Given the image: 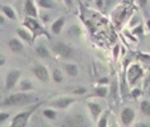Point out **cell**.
<instances>
[{"label": "cell", "instance_id": "obj_4", "mask_svg": "<svg viewBox=\"0 0 150 127\" xmlns=\"http://www.w3.org/2000/svg\"><path fill=\"white\" fill-rule=\"evenodd\" d=\"M126 78L130 88L138 86L139 82L145 78V69L141 62H132L129 68H126Z\"/></svg>", "mask_w": 150, "mask_h": 127}, {"label": "cell", "instance_id": "obj_27", "mask_svg": "<svg viewBox=\"0 0 150 127\" xmlns=\"http://www.w3.org/2000/svg\"><path fill=\"white\" fill-rule=\"evenodd\" d=\"M109 118H110V110H106L101 114V116L98 118V121L96 122V126L98 127H106L109 126Z\"/></svg>", "mask_w": 150, "mask_h": 127}, {"label": "cell", "instance_id": "obj_40", "mask_svg": "<svg viewBox=\"0 0 150 127\" xmlns=\"http://www.w3.org/2000/svg\"><path fill=\"white\" fill-rule=\"evenodd\" d=\"M6 61H7L6 56H4V54H1V53H0V68H1V66H3L4 64H6Z\"/></svg>", "mask_w": 150, "mask_h": 127}, {"label": "cell", "instance_id": "obj_25", "mask_svg": "<svg viewBox=\"0 0 150 127\" xmlns=\"http://www.w3.org/2000/svg\"><path fill=\"white\" fill-rule=\"evenodd\" d=\"M42 118H45L47 121H56L57 119V110L53 107H47L41 111Z\"/></svg>", "mask_w": 150, "mask_h": 127}, {"label": "cell", "instance_id": "obj_35", "mask_svg": "<svg viewBox=\"0 0 150 127\" xmlns=\"http://www.w3.org/2000/svg\"><path fill=\"white\" fill-rule=\"evenodd\" d=\"M9 118H11V114L9 113H7V111H0V126L6 123Z\"/></svg>", "mask_w": 150, "mask_h": 127}, {"label": "cell", "instance_id": "obj_34", "mask_svg": "<svg viewBox=\"0 0 150 127\" xmlns=\"http://www.w3.org/2000/svg\"><path fill=\"white\" fill-rule=\"evenodd\" d=\"M120 54H121V45H120V44H116V45L113 46V51H112V56H113L114 61L118 60Z\"/></svg>", "mask_w": 150, "mask_h": 127}, {"label": "cell", "instance_id": "obj_1", "mask_svg": "<svg viewBox=\"0 0 150 127\" xmlns=\"http://www.w3.org/2000/svg\"><path fill=\"white\" fill-rule=\"evenodd\" d=\"M39 101L36 94H32L31 91H17L11 93L1 101V106L4 107H17V106H28L33 105Z\"/></svg>", "mask_w": 150, "mask_h": 127}, {"label": "cell", "instance_id": "obj_29", "mask_svg": "<svg viewBox=\"0 0 150 127\" xmlns=\"http://www.w3.org/2000/svg\"><path fill=\"white\" fill-rule=\"evenodd\" d=\"M144 95V89L141 88V86H133V88L130 89V97L132 99H134V101H138V98H141V97Z\"/></svg>", "mask_w": 150, "mask_h": 127}, {"label": "cell", "instance_id": "obj_12", "mask_svg": "<svg viewBox=\"0 0 150 127\" xmlns=\"http://www.w3.org/2000/svg\"><path fill=\"white\" fill-rule=\"evenodd\" d=\"M109 97L116 105H120L121 99V91H120V82L117 79H112L109 83Z\"/></svg>", "mask_w": 150, "mask_h": 127}, {"label": "cell", "instance_id": "obj_38", "mask_svg": "<svg viewBox=\"0 0 150 127\" xmlns=\"http://www.w3.org/2000/svg\"><path fill=\"white\" fill-rule=\"evenodd\" d=\"M137 3H138L139 8L145 11L147 8V6H149V0H137Z\"/></svg>", "mask_w": 150, "mask_h": 127}, {"label": "cell", "instance_id": "obj_8", "mask_svg": "<svg viewBox=\"0 0 150 127\" xmlns=\"http://www.w3.org/2000/svg\"><path fill=\"white\" fill-rule=\"evenodd\" d=\"M21 74L23 73H21V70H19V69H9V70L7 72L6 79H4V90H6L7 93H9L12 89H15L17 86L19 81L21 79Z\"/></svg>", "mask_w": 150, "mask_h": 127}, {"label": "cell", "instance_id": "obj_41", "mask_svg": "<svg viewBox=\"0 0 150 127\" xmlns=\"http://www.w3.org/2000/svg\"><path fill=\"white\" fill-rule=\"evenodd\" d=\"M6 19L7 17L3 15V12L0 13V25H3V24H6Z\"/></svg>", "mask_w": 150, "mask_h": 127}, {"label": "cell", "instance_id": "obj_3", "mask_svg": "<svg viewBox=\"0 0 150 127\" xmlns=\"http://www.w3.org/2000/svg\"><path fill=\"white\" fill-rule=\"evenodd\" d=\"M49 48H51V52L54 56H57L59 58H62V60H71L76 54L74 48H72L69 44H67L64 41H60V40L52 41L49 44Z\"/></svg>", "mask_w": 150, "mask_h": 127}, {"label": "cell", "instance_id": "obj_21", "mask_svg": "<svg viewBox=\"0 0 150 127\" xmlns=\"http://www.w3.org/2000/svg\"><path fill=\"white\" fill-rule=\"evenodd\" d=\"M33 82L31 81L29 78H21L17 83V89L20 91H32L33 90Z\"/></svg>", "mask_w": 150, "mask_h": 127}, {"label": "cell", "instance_id": "obj_32", "mask_svg": "<svg viewBox=\"0 0 150 127\" xmlns=\"http://www.w3.org/2000/svg\"><path fill=\"white\" fill-rule=\"evenodd\" d=\"M132 32H133V34L136 37H142L145 34V28H144V23H141L139 25L134 27L133 29H132Z\"/></svg>", "mask_w": 150, "mask_h": 127}, {"label": "cell", "instance_id": "obj_16", "mask_svg": "<svg viewBox=\"0 0 150 127\" xmlns=\"http://www.w3.org/2000/svg\"><path fill=\"white\" fill-rule=\"evenodd\" d=\"M7 45H8L9 51L13 54H20L24 51V44L19 37H12V39H9L8 42H7Z\"/></svg>", "mask_w": 150, "mask_h": 127}, {"label": "cell", "instance_id": "obj_11", "mask_svg": "<svg viewBox=\"0 0 150 127\" xmlns=\"http://www.w3.org/2000/svg\"><path fill=\"white\" fill-rule=\"evenodd\" d=\"M86 107H88L89 118H91V121L96 124V122L98 121L101 114L104 113V109H102L101 103H98V102H96V101H88L86 102Z\"/></svg>", "mask_w": 150, "mask_h": 127}, {"label": "cell", "instance_id": "obj_2", "mask_svg": "<svg viewBox=\"0 0 150 127\" xmlns=\"http://www.w3.org/2000/svg\"><path fill=\"white\" fill-rule=\"evenodd\" d=\"M23 25L25 28H28L29 31L33 34V39L36 41V39L41 37L42 34L47 37V39H51V34L47 33V29L44 27V24L39 20V17H33V16H24L23 19Z\"/></svg>", "mask_w": 150, "mask_h": 127}, {"label": "cell", "instance_id": "obj_10", "mask_svg": "<svg viewBox=\"0 0 150 127\" xmlns=\"http://www.w3.org/2000/svg\"><path fill=\"white\" fill-rule=\"evenodd\" d=\"M136 116H137L136 110H134L133 107L126 106V107H122L121 113H120V122H121L122 126L129 127V126H132V124H134Z\"/></svg>", "mask_w": 150, "mask_h": 127}, {"label": "cell", "instance_id": "obj_15", "mask_svg": "<svg viewBox=\"0 0 150 127\" xmlns=\"http://www.w3.org/2000/svg\"><path fill=\"white\" fill-rule=\"evenodd\" d=\"M65 21L67 17L65 16H59L57 19H54L51 24V34H54V36H59L60 33L62 32L64 27H65Z\"/></svg>", "mask_w": 150, "mask_h": 127}, {"label": "cell", "instance_id": "obj_19", "mask_svg": "<svg viewBox=\"0 0 150 127\" xmlns=\"http://www.w3.org/2000/svg\"><path fill=\"white\" fill-rule=\"evenodd\" d=\"M35 53L39 58H48L51 56V48L44 44V42H39L36 46H35Z\"/></svg>", "mask_w": 150, "mask_h": 127}, {"label": "cell", "instance_id": "obj_13", "mask_svg": "<svg viewBox=\"0 0 150 127\" xmlns=\"http://www.w3.org/2000/svg\"><path fill=\"white\" fill-rule=\"evenodd\" d=\"M16 34L23 42H25V44H28V45H33V42H35L33 34H32V32L29 31L28 28H25L24 25L19 27V28L16 29Z\"/></svg>", "mask_w": 150, "mask_h": 127}, {"label": "cell", "instance_id": "obj_44", "mask_svg": "<svg viewBox=\"0 0 150 127\" xmlns=\"http://www.w3.org/2000/svg\"><path fill=\"white\" fill-rule=\"evenodd\" d=\"M79 1H80V0H79Z\"/></svg>", "mask_w": 150, "mask_h": 127}, {"label": "cell", "instance_id": "obj_31", "mask_svg": "<svg viewBox=\"0 0 150 127\" xmlns=\"http://www.w3.org/2000/svg\"><path fill=\"white\" fill-rule=\"evenodd\" d=\"M68 34L71 37H79V36H81L82 34V31H81V28H80L79 25H71L68 28Z\"/></svg>", "mask_w": 150, "mask_h": 127}, {"label": "cell", "instance_id": "obj_5", "mask_svg": "<svg viewBox=\"0 0 150 127\" xmlns=\"http://www.w3.org/2000/svg\"><path fill=\"white\" fill-rule=\"evenodd\" d=\"M39 106H40V103L36 102V103L31 105V107H28L27 110H23V111H20V113H17L16 115L11 119L9 124H11L12 127H25V126H28L32 115H33L35 111L39 109Z\"/></svg>", "mask_w": 150, "mask_h": 127}, {"label": "cell", "instance_id": "obj_6", "mask_svg": "<svg viewBox=\"0 0 150 127\" xmlns=\"http://www.w3.org/2000/svg\"><path fill=\"white\" fill-rule=\"evenodd\" d=\"M62 124L68 127H84V126H91L93 124V122L91 121L89 116H86L82 113H74L68 115L64 121H62Z\"/></svg>", "mask_w": 150, "mask_h": 127}, {"label": "cell", "instance_id": "obj_33", "mask_svg": "<svg viewBox=\"0 0 150 127\" xmlns=\"http://www.w3.org/2000/svg\"><path fill=\"white\" fill-rule=\"evenodd\" d=\"M86 88H84V86H76V88L72 89V95H85L86 94Z\"/></svg>", "mask_w": 150, "mask_h": 127}, {"label": "cell", "instance_id": "obj_42", "mask_svg": "<svg viewBox=\"0 0 150 127\" xmlns=\"http://www.w3.org/2000/svg\"><path fill=\"white\" fill-rule=\"evenodd\" d=\"M145 25H146L147 31H149V33H150V17H147V19H146V21H145Z\"/></svg>", "mask_w": 150, "mask_h": 127}, {"label": "cell", "instance_id": "obj_18", "mask_svg": "<svg viewBox=\"0 0 150 127\" xmlns=\"http://www.w3.org/2000/svg\"><path fill=\"white\" fill-rule=\"evenodd\" d=\"M62 70L71 78H76L80 73V68L76 62H65V64H62Z\"/></svg>", "mask_w": 150, "mask_h": 127}, {"label": "cell", "instance_id": "obj_30", "mask_svg": "<svg viewBox=\"0 0 150 127\" xmlns=\"http://www.w3.org/2000/svg\"><path fill=\"white\" fill-rule=\"evenodd\" d=\"M137 60L144 65L150 66V53H145V52H139L137 53Z\"/></svg>", "mask_w": 150, "mask_h": 127}, {"label": "cell", "instance_id": "obj_22", "mask_svg": "<svg viewBox=\"0 0 150 127\" xmlns=\"http://www.w3.org/2000/svg\"><path fill=\"white\" fill-rule=\"evenodd\" d=\"M51 79L57 85L62 83L64 82V70L60 68H54L51 73Z\"/></svg>", "mask_w": 150, "mask_h": 127}, {"label": "cell", "instance_id": "obj_37", "mask_svg": "<svg viewBox=\"0 0 150 127\" xmlns=\"http://www.w3.org/2000/svg\"><path fill=\"white\" fill-rule=\"evenodd\" d=\"M61 1L64 3V6H65L68 9L74 8V1H76V0H61Z\"/></svg>", "mask_w": 150, "mask_h": 127}, {"label": "cell", "instance_id": "obj_9", "mask_svg": "<svg viewBox=\"0 0 150 127\" xmlns=\"http://www.w3.org/2000/svg\"><path fill=\"white\" fill-rule=\"evenodd\" d=\"M31 73L40 82H44V83L49 82V79H51V73H49L48 68L45 65H42L41 62H33V65L31 68Z\"/></svg>", "mask_w": 150, "mask_h": 127}, {"label": "cell", "instance_id": "obj_36", "mask_svg": "<svg viewBox=\"0 0 150 127\" xmlns=\"http://www.w3.org/2000/svg\"><path fill=\"white\" fill-rule=\"evenodd\" d=\"M39 19H41V23L44 24V25H45V24L49 21V15L47 13L45 9H42V12H40V13H39Z\"/></svg>", "mask_w": 150, "mask_h": 127}, {"label": "cell", "instance_id": "obj_14", "mask_svg": "<svg viewBox=\"0 0 150 127\" xmlns=\"http://www.w3.org/2000/svg\"><path fill=\"white\" fill-rule=\"evenodd\" d=\"M39 6H37L36 0H24V15L25 16H33L39 17Z\"/></svg>", "mask_w": 150, "mask_h": 127}, {"label": "cell", "instance_id": "obj_20", "mask_svg": "<svg viewBox=\"0 0 150 127\" xmlns=\"http://www.w3.org/2000/svg\"><path fill=\"white\" fill-rule=\"evenodd\" d=\"M109 95V86H105V85H98L93 89L92 91V97L94 98H106Z\"/></svg>", "mask_w": 150, "mask_h": 127}, {"label": "cell", "instance_id": "obj_23", "mask_svg": "<svg viewBox=\"0 0 150 127\" xmlns=\"http://www.w3.org/2000/svg\"><path fill=\"white\" fill-rule=\"evenodd\" d=\"M36 3L40 9H45V11H51V9L57 8L54 0H36Z\"/></svg>", "mask_w": 150, "mask_h": 127}, {"label": "cell", "instance_id": "obj_17", "mask_svg": "<svg viewBox=\"0 0 150 127\" xmlns=\"http://www.w3.org/2000/svg\"><path fill=\"white\" fill-rule=\"evenodd\" d=\"M125 16H126V8L124 6H118L112 13V19H113L114 24L117 27H121V24L124 23Z\"/></svg>", "mask_w": 150, "mask_h": 127}, {"label": "cell", "instance_id": "obj_26", "mask_svg": "<svg viewBox=\"0 0 150 127\" xmlns=\"http://www.w3.org/2000/svg\"><path fill=\"white\" fill-rule=\"evenodd\" d=\"M141 23H142V16H141V13H138V12H134V13L130 16L129 21H127V27H129L130 29H133L134 27L139 25Z\"/></svg>", "mask_w": 150, "mask_h": 127}, {"label": "cell", "instance_id": "obj_43", "mask_svg": "<svg viewBox=\"0 0 150 127\" xmlns=\"http://www.w3.org/2000/svg\"><path fill=\"white\" fill-rule=\"evenodd\" d=\"M84 1H85V3H86V4H91V3H93V0H84Z\"/></svg>", "mask_w": 150, "mask_h": 127}, {"label": "cell", "instance_id": "obj_24", "mask_svg": "<svg viewBox=\"0 0 150 127\" xmlns=\"http://www.w3.org/2000/svg\"><path fill=\"white\" fill-rule=\"evenodd\" d=\"M1 12H3V15L7 17V19L12 20V21L17 20V13H16V11H15L13 7H11V6H3V7H1Z\"/></svg>", "mask_w": 150, "mask_h": 127}, {"label": "cell", "instance_id": "obj_39", "mask_svg": "<svg viewBox=\"0 0 150 127\" xmlns=\"http://www.w3.org/2000/svg\"><path fill=\"white\" fill-rule=\"evenodd\" d=\"M97 83L98 85H109L110 83V79H109V77H102V78H100L98 81H97Z\"/></svg>", "mask_w": 150, "mask_h": 127}, {"label": "cell", "instance_id": "obj_28", "mask_svg": "<svg viewBox=\"0 0 150 127\" xmlns=\"http://www.w3.org/2000/svg\"><path fill=\"white\" fill-rule=\"evenodd\" d=\"M139 111H141V114L144 116L150 118V101L149 99L141 101V103H139Z\"/></svg>", "mask_w": 150, "mask_h": 127}, {"label": "cell", "instance_id": "obj_7", "mask_svg": "<svg viewBox=\"0 0 150 127\" xmlns=\"http://www.w3.org/2000/svg\"><path fill=\"white\" fill-rule=\"evenodd\" d=\"M77 102L76 97H71V95H61L57 97V98L52 99L49 102V106L56 110H68L71 106H73L74 103Z\"/></svg>", "mask_w": 150, "mask_h": 127}]
</instances>
